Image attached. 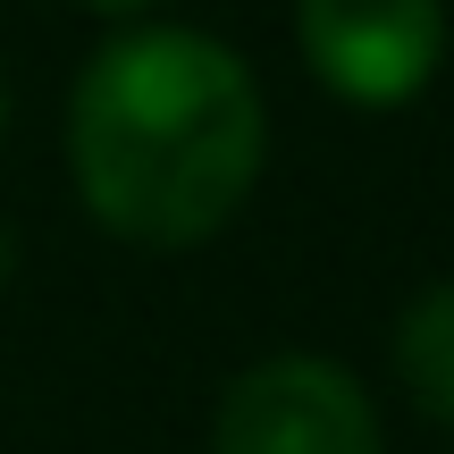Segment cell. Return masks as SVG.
I'll list each match as a JSON object with an SVG mask.
<instances>
[{"instance_id":"2","label":"cell","mask_w":454,"mask_h":454,"mask_svg":"<svg viewBox=\"0 0 454 454\" xmlns=\"http://www.w3.org/2000/svg\"><path fill=\"white\" fill-rule=\"evenodd\" d=\"M211 454H379V421L345 362L270 354L219 395Z\"/></svg>"},{"instance_id":"5","label":"cell","mask_w":454,"mask_h":454,"mask_svg":"<svg viewBox=\"0 0 454 454\" xmlns=\"http://www.w3.org/2000/svg\"><path fill=\"white\" fill-rule=\"evenodd\" d=\"M101 17H144V9H160V0H93Z\"/></svg>"},{"instance_id":"4","label":"cell","mask_w":454,"mask_h":454,"mask_svg":"<svg viewBox=\"0 0 454 454\" xmlns=\"http://www.w3.org/2000/svg\"><path fill=\"white\" fill-rule=\"evenodd\" d=\"M395 371H404L412 404L454 429V286H429L421 303L404 311V328H395Z\"/></svg>"},{"instance_id":"1","label":"cell","mask_w":454,"mask_h":454,"mask_svg":"<svg viewBox=\"0 0 454 454\" xmlns=\"http://www.w3.org/2000/svg\"><path fill=\"white\" fill-rule=\"evenodd\" d=\"M261 84L194 26H135L76 76V194L127 244H202L261 177Z\"/></svg>"},{"instance_id":"7","label":"cell","mask_w":454,"mask_h":454,"mask_svg":"<svg viewBox=\"0 0 454 454\" xmlns=\"http://www.w3.org/2000/svg\"><path fill=\"white\" fill-rule=\"evenodd\" d=\"M0 127H9V84H0Z\"/></svg>"},{"instance_id":"3","label":"cell","mask_w":454,"mask_h":454,"mask_svg":"<svg viewBox=\"0 0 454 454\" xmlns=\"http://www.w3.org/2000/svg\"><path fill=\"white\" fill-rule=\"evenodd\" d=\"M311 76L354 110L412 101L446 59V9L438 0H294Z\"/></svg>"},{"instance_id":"6","label":"cell","mask_w":454,"mask_h":454,"mask_svg":"<svg viewBox=\"0 0 454 454\" xmlns=\"http://www.w3.org/2000/svg\"><path fill=\"white\" fill-rule=\"evenodd\" d=\"M9 261H17V253H9V227H0V278H9Z\"/></svg>"}]
</instances>
